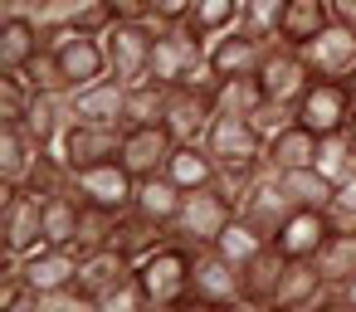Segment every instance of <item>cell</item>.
<instances>
[{"instance_id":"681fc988","label":"cell","mask_w":356,"mask_h":312,"mask_svg":"<svg viewBox=\"0 0 356 312\" xmlns=\"http://www.w3.org/2000/svg\"><path fill=\"white\" fill-rule=\"evenodd\" d=\"M346 88H351V98H356V74H351V79H346Z\"/></svg>"},{"instance_id":"ee69618b","label":"cell","mask_w":356,"mask_h":312,"mask_svg":"<svg viewBox=\"0 0 356 312\" xmlns=\"http://www.w3.org/2000/svg\"><path fill=\"white\" fill-rule=\"evenodd\" d=\"M171 312H234V307H220V302H205V297H181Z\"/></svg>"},{"instance_id":"484cf974","label":"cell","mask_w":356,"mask_h":312,"mask_svg":"<svg viewBox=\"0 0 356 312\" xmlns=\"http://www.w3.org/2000/svg\"><path fill=\"white\" fill-rule=\"evenodd\" d=\"M181 205H186V190L161 171V176H147V181H137V200H132V210L142 215V220H152V224H176V215H181Z\"/></svg>"},{"instance_id":"b9f144b4","label":"cell","mask_w":356,"mask_h":312,"mask_svg":"<svg viewBox=\"0 0 356 312\" xmlns=\"http://www.w3.org/2000/svg\"><path fill=\"white\" fill-rule=\"evenodd\" d=\"M195 0H152V25H186Z\"/></svg>"},{"instance_id":"ac0fdd59","label":"cell","mask_w":356,"mask_h":312,"mask_svg":"<svg viewBox=\"0 0 356 312\" xmlns=\"http://www.w3.org/2000/svg\"><path fill=\"white\" fill-rule=\"evenodd\" d=\"M69 117L74 122H103V127H122L127 117V83L122 79H98L79 93H69Z\"/></svg>"},{"instance_id":"f35d334b","label":"cell","mask_w":356,"mask_h":312,"mask_svg":"<svg viewBox=\"0 0 356 312\" xmlns=\"http://www.w3.org/2000/svg\"><path fill=\"white\" fill-rule=\"evenodd\" d=\"M25 79H30V88H35V93H59V98H69V83H64V74H59V59H54V54H40V59L25 69Z\"/></svg>"},{"instance_id":"7c38bea8","label":"cell","mask_w":356,"mask_h":312,"mask_svg":"<svg viewBox=\"0 0 356 312\" xmlns=\"http://www.w3.org/2000/svg\"><path fill=\"white\" fill-rule=\"evenodd\" d=\"M293 210H298V205H293V195L283 190V176H278V171H268V166H264V171L244 186V195H239V215H244L264 239H273Z\"/></svg>"},{"instance_id":"8d00e7d4","label":"cell","mask_w":356,"mask_h":312,"mask_svg":"<svg viewBox=\"0 0 356 312\" xmlns=\"http://www.w3.org/2000/svg\"><path fill=\"white\" fill-rule=\"evenodd\" d=\"M30 98H35V88L25 74H0V122H25Z\"/></svg>"},{"instance_id":"60d3db41","label":"cell","mask_w":356,"mask_h":312,"mask_svg":"<svg viewBox=\"0 0 356 312\" xmlns=\"http://www.w3.org/2000/svg\"><path fill=\"white\" fill-rule=\"evenodd\" d=\"M327 215L337 220V229H356V176L337 186V195H332V210H327Z\"/></svg>"},{"instance_id":"5bb4252c","label":"cell","mask_w":356,"mask_h":312,"mask_svg":"<svg viewBox=\"0 0 356 312\" xmlns=\"http://www.w3.org/2000/svg\"><path fill=\"white\" fill-rule=\"evenodd\" d=\"M176 147H181V142H176V132H171L166 122H152V127H127V137H122V166H127L137 181L161 176Z\"/></svg>"},{"instance_id":"ffe728a7","label":"cell","mask_w":356,"mask_h":312,"mask_svg":"<svg viewBox=\"0 0 356 312\" xmlns=\"http://www.w3.org/2000/svg\"><path fill=\"white\" fill-rule=\"evenodd\" d=\"M283 268H288V258L273 249V244H264L244 268H239V293H244V307H254V312H268L273 307V293H278V283H283Z\"/></svg>"},{"instance_id":"d590c367","label":"cell","mask_w":356,"mask_h":312,"mask_svg":"<svg viewBox=\"0 0 356 312\" xmlns=\"http://www.w3.org/2000/svg\"><path fill=\"white\" fill-rule=\"evenodd\" d=\"M264 244H268V239H264V234H259V229H254L244 215H234V220H229V229H225V234H220L210 249H215V254H225L234 268H244V263H249V258H254Z\"/></svg>"},{"instance_id":"ab89813d","label":"cell","mask_w":356,"mask_h":312,"mask_svg":"<svg viewBox=\"0 0 356 312\" xmlns=\"http://www.w3.org/2000/svg\"><path fill=\"white\" fill-rule=\"evenodd\" d=\"M0 312H44V297L25 288V278L10 268L6 273V293H0Z\"/></svg>"},{"instance_id":"e0dca14e","label":"cell","mask_w":356,"mask_h":312,"mask_svg":"<svg viewBox=\"0 0 356 312\" xmlns=\"http://www.w3.org/2000/svg\"><path fill=\"white\" fill-rule=\"evenodd\" d=\"M44 54V25L30 10H10L0 25V74H25Z\"/></svg>"},{"instance_id":"d6a6232c","label":"cell","mask_w":356,"mask_h":312,"mask_svg":"<svg viewBox=\"0 0 356 312\" xmlns=\"http://www.w3.org/2000/svg\"><path fill=\"white\" fill-rule=\"evenodd\" d=\"M278 176H283V190L293 195V205H298V210H332L337 186H332L317 166H302V171H278Z\"/></svg>"},{"instance_id":"74e56055","label":"cell","mask_w":356,"mask_h":312,"mask_svg":"<svg viewBox=\"0 0 356 312\" xmlns=\"http://www.w3.org/2000/svg\"><path fill=\"white\" fill-rule=\"evenodd\" d=\"M152 302H147V293H142V283H137V273H127L118 288H108L98 302H93V312H147Z\"/></svg>"},{"instance_id":"3957f363","label":"cell","mask_w":356,"mask_h":312,"mask_svg":"<svg viewBox=\"0 0 356 312\" xmlns=\"http://www.w3.org/2000/svg\"><path fill=\"white\" fill-rule=\"evenodd\" d=\"M210 69V44H200L186 25H156V49H152V79L166 88L195 83Z\"/></svg>"},{"instance_id":"d4e9b609","label":"cell","mask_w":356,"mask_h":312,"mask_svg":"<svg viewBox=\"0 0 356 312\" xmlns=\"http://www.w3.org/2000/svg\"><path fill=\"white\" fill-rule=\"evenodd\" d=\"M312 161H317V137H312L302 122H288V127L273 132L268 147H264V166H268V171H302V166H312Z\"/></svg>"},{"instance_id":"83f0119b","label":"cell","mask_w":356,"mask_h":312,"mask_svg":"<svg viewBox=\"0 0 356 312\" xmlns=\"http://www.w3.org/2000/svg\"><path fill=\"white\" fill-rule=\"evenodd\" d=\"M332 25V0H288L283 10V25H278V44L288 49H302L317 30Z\"/></svg>"},{"instance_id":"603a6c76","label":"cell","mask_w":356,"mask_h":312,"mask_svg":"<svg viewBox=\"0 0 356 312\" xmlns=\"http://www.w3.org/2000/svg\"><path fill=\"white\" fill-rule=\"evenodd\" d=\"M166 176L191 195V190H205V186H220V161L210 156L205 142H181L166 161Z\"/></svg>"},{"instance_id":"8992f818","label":"cell","mask_w":356,"mask_h":312,"mask_svg":"<svg viewBox=\"0 0 356 312\" xmlns=\"http://www.w3.org/2000/svg\"><path fill=\"white\" fill-rule=\"evenodd\" d=\"M254 88H259L264 103L293 113L298 98L312 88V69H307V59H302L298 49H288V44H268V54H264V64H259V74H254Z\"/></svg>"},{"instance_id":"52a82bcc","label":"cell","mask_w":356,"mask_h":312,"mask_svg":"<svg viewBox=\"0 0 356 312\" xmlns=\"http://www.w3.org/2000/svg\"><path fill=\"white\" fill-rule=\"evenodd\" d=\"M74 195H79L88 210L127 215V210H132V200H137V176H132L122 161L83 166V171H74Z\"/></svg>"},{"instance_id":"bcb514c9","label":"cell","mask_w":356,"mask_h":312,"mask_svg":"<svg viewBox=\"0 0 356 312\" xmlns=\"http://www.w3.org/2000/svg\"><path fill=\"white\" fill-rule=\"evenodd\" d=\"M332 20H341V25H356V0H332Z\"/></svg>"},{"instance_id":"7bdbcfd3","label":"cell","mask_w":356,"mask_h":312,"mask_svg":"<svg viewBox=\"0 0 356 312\" xmlns=\"http://www.w3.org/2000/svg\"><path fill=\"white\" fill-rule=\"evenodd\" d=\"M113 20H152V0H108Z\"/></svg>"},{"instance_id":"ba28073f","label":"cell","mask_w":356,"mask_h":312,"mask_svg":"<svg viewBox=\"0 0 356 312\" xmlns=\"http://www.w3.org/2000/svg\"><path fill=\"white\" fill-rule=\"evenodd\" d=\"M10 268L25 278L30 293H40V297H69L74 283H79V273H83V254L59 249V244H44V249H35L30 258L10 263Z\"/></svg>"},{"instance_id":"6da1fadb","label":"cell","mask_w":356,"mask_h":312,"mask_svg":"<svg viewBox=\"0 0 356 312\" xmlns=\"http://www.w3.org/2000/svg\"><path fill=\"white\" fill-rule=\"evenodd\" d=\"M132 273H137V283H142L147 302H152V307H161V312H171L181 297H191L195 249H191V244H181V239H166V244H161L156 254H147Z\"/></svg>"},{"instance_id":"4fadbf2b","label":"cell","mask_w":356,"mask_h":312,"mask_svg":"<svg viewBox=\"0 0 356 312\" xmlns=\"http://www.w3.org/2000/svg\"><path fill=\"white\" fill-rule=\"evenodd\" d=\"M264 54H268V40H254V35H249V30H239V25L210 40V69H215V79H220V83L254 79V74H259V64H264Z\"/></svg>"},{"instance_id":"d6986e66","label":"cell","mask_w":356,"mask_h":312,"mask_svg":"<svg viewBox=\"0 0 356 312\" xmlns=\"http://www.w3.org/2000/svg\"><path fill=\"white\" fill-rule=\"evenodd\" d=\"M191 297H205V302H220V307H239L244 293H239V268L215 254V249H195V273H191Z\"/></svg>"},{"instance_id":"5b68a950","label":"cell","mask_w":356,"mask_h":312,"mask_svg":"<svg viewBox=\"0 0 356 312\" xmlns=\"http://www.w3.org/2000/svg\"><path fill=\"white\" fill-rule=\"evenodd\" d=\"M0 234H6L10 263H20L35 249H44V200L30 195L25 186H6V200H0Z\"/></svg>"},{"instance_id":"f907efd6","label":"cell","mask_w":356,"mask_h":312,"mask_svg":"<svg viewBox=\"0 0 356 312\" xmlns=\"http://www.w3.org/2000/svg\"><path fill=\"white\" fill-rule=\"evenodd\" d=\"M147 312H161V307H147Z\"/></svg>"},{"instance_id":"30bf717a","label":"cell","mask_w":356,"mask_h":312,"mask_svg":"<svg viewBox=\"0 0 356 312\" xmlns=\"http://www.w3.org/2000/svg\"><path fill=\"white\" fill-rule=\"evenodd\" d=\"M312 69V79H327V83H346L356 74V25H341L332 20L327 30H317L302 49H298Z\"/></svg>"},{"instance_id":"44dd1931","label":"cell","mask_w":356,"mask_h":312,"mask_svg":"<svg viewBox=\"0 0 356 312\" xmlns=\"http://www.w3.org/2000/svg\"><path fill=\"white\" fill-rule=\"evenodd\" d=\"M69 122H74V117H69V98H59V93H35L20 127H25V137H30L40 151H59V137H64Z\"/></svg>"},{"instance_id":"7a4b0ae2","label":"cell","mask_w":356,"mask_h":312,"mask_svg":"<svg viewBox=\"0 0 356 312\" xmlns=\"http://www.w3.org/2000/svg\"><path fill=\"white\" fill-rule=\"evenodd\" d=\"M234 215H239V200H234L225 186L191 190L186 205H181V215H176V224H171V239H181V244H191V249H210V244L229 229Z\"/></svg>"},{"instance_id":"4dcf8cb0","label":"cell","mask_w":356,"mask_h":312,"mask_svg":"<svg viewBox=\"0 0 356 312\" xmlns=\"http://www.w3.org/2000/svg\"><path fill=\"white\" fill-rule=\"evenodd\" d=\"M317 273L327 278V288H341L356 278V229H332V239L322 244V254L312 258Z\"/></svg>"},{"instance_id":"cb8c5ba5","label":"cell","mask_w":356,"mask_h":312,"mask_svg":"<svg viewBox=\"0 0 356 312\" xmlns=\"http://www.w3.org/2000/svg\"><path fill=\"white\" fill-rule=\"evenodd\" d=\"M327 293H332V288H327V278L317 273V263H312V258H288L283 283H278V293H273V307H268V312H293V307L317 302V297H327Z\"/></svg>"},{"instance_id":"7dc6e473","label":"cell","mask_w":356,"mask_h":312,"mask_svg":"<svg viewBox=\"0 0 356 312\" xmlns=\"http://www.w3.org/2000/svg\"><path fill=\"white\" fill-rule=\"evenodd\" d=\"M293 312H341V307H337V297L327 293V297H317V302H302V307H293Z\"/></svg>"},{"instance_id":"c3c4849f","label":"cell","mask_w":356,"mask_h":312,"mask_svg":"<svg viewBox=\"0 0 356 312\" xmlns=\"http://www.w3.org/2000/svg\"><path fill=\"white\" fill-rule=\"evenodd\" d=\"M346 132H351V142H356V113H351V122H346Z\"/></svg>"},{"instance_id":"f6af8a7d","label":"cell","mask_w":356,"mask_h":312,"mask_svg":"<svg viewBox=\"0 0 356 312\" xmlns=\"http://www.w3.org/2000/svg\"><path fill=\"white\" fill-rule=\"evenodd\" d=\"M332 297H337V307H341V312H356V278H351V283H341V288H332Z\"/></svg>"},{"instance_id":"9c48e42d","label":"cell","mask_w":356,"mask_h":312,"mask_svg":"<svg viewBox=\"0 0 356 312\" xmlns=\"http://www.w3.org/2000/svg\"><path fill=\"white\" fill-rule=\"evenodd\" d=\"M351 113H356V98H351L346 83L312 79V88H307V93L298 98V108H293V122H302L312 137H332V132H346Z\"/></svg>"},{"instance_id":"4316f807","label":"cell","mask_w":356,"mask_h":312,"mask_svg":"<svg viewBox=\"0 0 356 312\" xmlns=\"http://www.w3.org/2000/svg\"><path fill=\"white\" fill-rule=\"evenodd\" d=\"M40 161V147L25 137L20 122H0V186H25Z\"/></svg>"},{"instance_id":"1f68e13d","label":"cell","mask_w":356,"mask_h":312,"mask_svg":"<svg viewBox=\"0 0 356 312\" xmlns=\"http://www.w3.org/2000/svg\"><path fill=\"white\" fill-rule=\"evenodd\" d=\"M239 10H244V0H195L186 30H191L200 44H210L215 35H225V30L239 25Z\"/></svg>"},{"instance_id":"2e32d148","label":"cell","mask_w":356,"mask_h":312,"mask_svg":"<svg viewBox=\"0 0 356 312\" xmlns=\"http://www.w3.org/2000/svg\"><path fill=\"white\" fill-rule=\"evenodd\" d=\"M332 229H337V220L327 215V210H293L288 220H283V229L268 239L283 258H317L322 254V244L332 239Z\"/></svg>"},{"instance_id":"277c9868","label":"cell","mask_w":356,"mask_h":312,"mask_svg":"<svg viewBox=\"0 0 356 312\" xmlns=\"http://www.w3.org/2000/svg\"><path fill=\"white\" fill-rule=\"evenodd\" d=\"M103 49H108V69L113 79H122L127 88L152 79V49H156V25L152 20H113L103 30Z\"/></svg>"},{"instance_id":"8fae6325","label":"cell","mask_w":356,"mask_h":312,"mask_svg":"<svg viewBox=\"0 0 356 312\" xmlns=\"http://www.w3.org/2000/svg\"><path fill=\"white\" fill-rule=\"evenodd\" d=\"M122 137L127 127H103V122H69L59 137V156L69 171L83 166H103V161H122Z\"/></svg>"},{"instance_id":"9a60e30c","label":"cell","mask_w":356,"mask_h":312,"mask_svg":"<svg viewBox=\"0 0 356 312\" xmlns=\"http://www.w3.org/2000/svg\"><path fill=\"white\" fill-rule=\"evenodd\" d=\"M44 54L59 59V74H64L69 93H79V88H88V83H98V79L113 74V69H108L103 35H74V40H64L59 49H44Z\"/></svg>"},{"instance_id":"f1b7e54d","label":"cell","mask_w":356,"mask_h":312,"mask_svg":"<svg viewBox=\"0 0 356 312\" xmlns=\"http://www.w3.org/2000/svg\"><path fill=\"white\" fill-rule=\"evenodd\" d=\"M132 273V263L122 258V254H113V249H103V254H88L83 258V273H79V283H74V297H83V302H98L108 288H118L122 278Z\"/></svg>"},{"instance_id":"7402d4cb","label":"cell","mask_w":356,"mask_h":312,"mask_svg":"<svg viewBox=\"0 0 356 312\" xmlns=\"http://www.w3.org/2000/svg\"><path fill=\"white\" fill-rule=\"evenodd\" d=\"M171 239V229L166 224H152V220H142L137 210H127V215H118V224H113V254H122L132 268L147 258V254H156L161 244Z\"/></svg>"},{"instance_id":"e575fe53","label":"cell","mask_w":356,"mask_h":312,"mask_svg":"<svg viewBox=\"0 0 356 312\" xmlns=\"http://www.w3.org/2000/svg\"><path fill=\"white\" fill-rule=\"evenodd\" d=\"M332 186H341V181H351L356 176V142H351V132H332V137H317V161H312Z\"/></svg>"},{"instance_id":"836d02e7","label":"cell","mask_w":356,"mask_h":312,"mask_svg":"<svg viewBox=\"0 0 356 312\" xmlns=\"http://www.w3.org/2000/svg\"><path fill=\"white\" fill-rule=\"evenodd\" d=\"M166 83H156V79H142V83H132L127 88V117H122V127H152V122H166Z\"/></svg>"},{"instance_id":"f546056e","label":"cell","mask_w":356,"mask_h":312,"mask_svg":"<svg viewBox=\"0 0 356 312\" xmlns=\"http://www.w3.org/2000/svg\"><path fill=\"white\" fill-rule=\"evenodd\" d=\"M83 200L74 190L64 195H49L44 200V244H59V249H74L79 244V229H83Z\"/></svg>"}]
</instances>
